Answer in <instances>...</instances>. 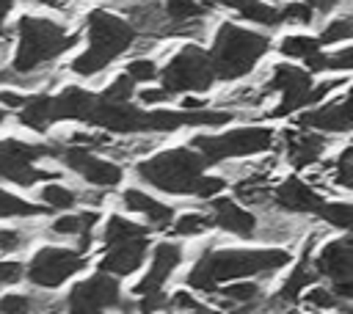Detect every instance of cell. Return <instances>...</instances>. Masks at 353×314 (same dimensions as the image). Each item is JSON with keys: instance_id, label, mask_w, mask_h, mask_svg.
<instances>
[{"instance_id": "cell-1", "label": "cell", "mask_w": 353, "mask_h": 314, "mask_svg": "<svg viewBox=\"0 0 353 314\" xmlns=\"http://www.w3.org/2000/svg\"><path fill=\"white\" fill-rule=\"evenodd\" d=\"M290 251L284 245L273 248H215V240L204 245L196 264L188 270L185 284L199 295H212L221 284L234 278L270 275L290 264Z\"/></svg>"}, {"instance_id": "cell-2", "label": "cell", "mask_w": 353, "mask_h": 314, "mask_svg": "<svg viewBox=\"0 0 353 314\" xmlns=\"http://www.w3.org/2000/svg\"><path fill=\"white\" fill-rule=\"evenodd\" d=\"M138 30L121 17L113 14L108 8H94L85 17V39L88 47L83 55H77L69 63V72L77 77H99L102 72L110 69V63L116 58H121L124 52H132L135 41H138Z\"/></svg>"}, {"instance_id": "cell-3", "label": "cell", "mask_w": 353, "mask_h": 314, "mask_svg": "<svg viewBox=\"0 0 353 314\" xmlns=\"http://www.w3.org/2000/svg\"><path fill=\"white\" fill-rule=\"evenodd\" d=\"M14 30L19 41H17V55L11 61V69L17 74L47 69L55 58H61L80 41L77 33H69L66 22L52 19L47 14H22Z\"/></svg>"}, {"instance_id": "cell-4", "label": "cell", "mask_w": 353, "mask_h": 314, "mask_svg": "<svg viewBox=\"0 0 353 314\" xmlns=\"http://www.w3.org/2000/svg\"><path fill=\"white\" fill-rule=\"evenodd\" d=\"M270 39L254 28H243L237 22H221L212 36V50L207 52L215 80L234 83L248 77L256 63L268 55Z\"/></svg>"}, {"instance_id": "cell-5", "label": "cell", "mask_w": 353, "mask_h": 314, "mask_svg": "<svg viewBox=\"0 0 353 314\" xmlns=\"http://www.w3.org/2000/svg\"><path fill=\"white\" fill-rule=\"evenodd\" d=\"M207 160L193 146H174L163 151H152L141 160H135V176L168 196H190V187L199 174H204Z\"/></svg>"}, {"instance_id": "cell-6", "label": "cell", "mask_w": 353, "mask_h": 314, "mask_svg": "<svg viewBox=\"0 0 353 314\" xmlns=\"http://www.w3.org/2000/svg\"><path fill=\"white\" fill-rule=\"evenodd\" d=\"M273 140L276 132L270 127H234L221 135H193L188 146H193L207 160V165H218L226 160H243L273 151Z\"/></svg>"}, {"instance_id": "cell-7", "label": "cell", "mask_w": 353, "mask_h": 314, "mask_svg": "<svg viewBox=\"0 0 353 314\" xmlns=\"http://www.w3.org/2000/svg\"><path fill=\"white\" fill-rule=\"evenodd\" d=\"M58 143H28L17 138L0 140V179L17 185V187H30L41 179H58L61 174L52 168H39V160H55Z\"/></svg>"}, {"instance_id": "cell-8", "label": "cell", "mask_w": 353, "mask_h": 314, "mask_svg": "<svg viewBox=\"0 0 353 314\" xmlns=\"http://www.w3.org/2000/svg\"><path fill=\"white\" fill-rule=\"evenodd\" d=\"M157 77L163 80V88L168 91V96L176 94H204L215 85V74L207 58V50H201L199 44H185L179 47L171 61L157 72Z\"/></svg>"}, {"instance_id": "cell-9", "label": "cell", "mask_w": 353, "mask_h": 314, "mask_svg": "<svg viewBox=\"0 0 353 314\" xmlns=\"http://www.w3.org/2000/svg\"><path fill=\"white\" fill-rule=\"evenodd\" d=\"M88 267V256L74 245H44L25 264V281L36 289L55 292L72 275Z\"/></svg>"}, {"instance_id": "cell-10", "label": "cell", "mask_w": 353, "mask_h": 314, "mask_svg": "<svg viewBox=\"0 0 353 314\" xmlns=\"http://www.w3.org/2000/svg\"><path fill=\"white\" fill-rule=\"evenodd\" d=\"M312 72L306 66H295L290 61H279L270 66L268 72V80L259 83L262 94L270 96V94H279V105L273 110H268L265 116L268 118H284V116H292L303 107L312 105L309 99V88H312Z\"/></svg>"}, {"instance_id": "cell-11", "label": "cell", "mask_w": 353, "mask_h": 314, "mask_svg": "<svg viewBox=\"0 0 353 314\" xmlns=\"http://www.w3.org/2000/svg\"><path fill=\"white\" fill-rule=\"evenodd\" d=\"M58 143V154L55 160L61 165H66L74 176H80L85 185L91 187H102V190H110V187H119L121 179H124V168L121 163L88 149V146H80V143Z\"/></svg>"}, {"instance_id": "cell-12", "label": "cell", "mask_w": 353, "mask_h": 314, "mask_svg": "<svg viewBox=\"0 0 353 314\" xmlns=\"http://www.w3.org/2000/svg\"><path fill=\"white\" fill-rule=\"evenodd\" d=\"M61 308L69 311H110V308H130L121 295V284L110 273H97L91 278L77 281L69 295L61 300Z\"/></svg>"}, {"instance_id": "cell-13", "label": "cell", "mask_w": 353, "mask_h": 314, "mask_svg": "<svg viewBox=\"0 0 353 314\" xmlns=\"http://www.w3.org/2000/svg\"><path fill=\"white\" fill-rule=\"evenodd\" d=\"M273 149L281 151V157L292 165V168H309V165H317L328 149V135L323 132H314V129H284L276 135L273 140Z\"/></svg>"}, {"instance_id": "cell-14", "label": "cell", "mask_w": 353, "mask_h": 314, "mask_svg": "<svg viewBox=\"0 0 353 314\" xmlns=\"http://www.w3.org/2000/svg\"><path fill=\"white\" fill-rule=\"evenodd\" d=\"M207 215H210V223L232 237H240V240H254V231H256V223H259V215L240 204L237 198H229V196H212L207 198Z\"/></svg>"}, {"instance_id": "cell-15", "label": "cell", "mask_w": 353, "mask_h": 314, "mask_svg": "<svg viewBox=\"0 0 353 314\" xmlns=\"http://www.w3.org/2000/svg\"><path fill=\"white\" fill-rule=\"evenodd\" d=\"M270 204L276 209L287 212V215L309 218L323 204V196H320V190L309 179H303V176H287L276 187H270Z\"/></svg>"}, {"instance_id": "cell-16", "label": "cell", "mask_w": 353, "mask_h": 314, "mask_svg": "<svg viewBox=\"0 0 353 314\" xmlns=\"http://www.w3.org/2000/svg\"><path fill=\"white\" fill-rule=\"evenodd\" d=\"M99 223V212L94 207H85L80 212L63 209V215H58L55 220H50V226L41 231L52 240H72L77 251L88 253L94 245V226Z\"/></svg>"}, {"instance_id": "cell-17", "label": "cell", "mask_w": 353, "mask_h": 314, "mask_svg": "<svg viewBox=\"0 0 353 314\" xmlns=\"http://www.w3.org/2000/svg\"><path fill=\"white\" fill-rule=\"evenodd\" d=\"M298 127L314 129L323 135H347L350 132V113H347V94L334 99H323L312 105V110L298 116Z\"/></svg>"}, {"instance_id": "cell-18", "label": "cell", "mask_w": 353, "mask_h": 314, "mask_svg": "<svg viewBox=\"0 0 353 314\" xmlns=\"http://www.w3.org/2000/svg\"><path fill=\"white\" fill-rule=\"evenodd\" d=\"M152 248V245H149ZM185 259V248L174 240H163L152 248V264H149V273L132 286L135 295H143V292H157V289H165L168 278L174 275V270L182 264Z\"/></svg>"}, {"instance_id": "cell-19", "label": "cell", "mask_w": 353, "mask_h": 314, "mask_svg": "<svg viewBox=\"0 0 353 314\" xmlns=\"http://www.w3.org/2000/svg\"><path fill=\"white\" fill-rule=\"evenodd\" d=\"M149 234L146 237H130V240H121V242H110L108 251L102 253L99 259V270L102 273H110L116 278L121 275H132L135 270H141V264L146 262V253H149Z\"/></svg>"}, {"instance_id": "cell-20", "label": "cell", "mask_w": 353, "mask_h": 314, "mask_svg": "<svg viewBox=\"0 0 353 314\" xmlns=\"http://www.w3.org/2000/svg\"><path fill=\"white\" fill-rule=\"evenodd\" d=\"M312 267L328 284H334V281H350L353 278V248H350V237L342 234V237L325 242L320 248V253L312 259Z\"/></svg>"}, {"instance_id": "cell-21", "label": "cell", "mask_w": 353, "mask_h": 314, "mask_svg": "<svg viewBox=\"0 0 353 314\" xmlns=\"http://www.w3.org/2000/svg\"><path fill=\"white\" fill-rule=\"evenodd\" d=\"M265 286L256 278H234L221 284L210 297H215L218 308H232V311H262L265 306Z\"/></svg>"}, {"instance_id": "cell-22", "label": "cell", "mask_w": 353, "mask_h": 314, "mask_svg": "<svg viewBox=\"0 0 353 314\" xmlns=\"http://www.w3.org/2000/svg\"><path fill=\"white\" fill-rule=\"evenodd\" d=\"M121 207H124V212L141 215L149 229H168L171 220H174V215H176L174 207L163 204L160 198L149 196V193L141 190V187H127V190H121Z\"/></svg>"}, {"instance_id": "cell-23", "label": "cell", "mask_w": 353, "mask_h": 314, "mask_svg": "<svg viewBox=\"0 0 353 314\" xmlns=\"http://www.w3.org/2000/svg\"><path fill=\"white\" fill-rule=\"evenodd\" d=\"M94 102H97V94L80 88V85H63L58 94H50L52 124L55 121H83L85 124Z\"/></svg>"}, {"instance_id": "cell-24", "label": "cell", "mask_w": 353, "mask_h": 314, "mask_svg": "<svg viewBox=\"0 0 353 314\" xmlns=\"http://www.w3.org/2000/svg\"><path fill=\"white\" fill-rule=\"evenodd\" d=\"M55 308H61V303H55V297L47 289L30 286L28 292H6V295H0V311H8V314L55 311Z\"/></svg>"}, {"instance_id": "cell-25", "label": "cell", "mask_w": 353, "mask_h": 314, "mask_svg": "<svg viewBox=\"0 0 353 314\" xmlns=\"http://www.w3.org/2000/svg\"><path fill=\"white\" fill-rule=\"evenodd\" d=\"M83 193H85V187H74V185H63V182H50V185H41L36 196H39V204L44 209L63 212V209L83 207Z\"/></svg>"}, {"instance_id": "cell-26", "label": "cell", "mask_w": 353, "mask_h": 314, "mask_svg": "<svg viewBox=\"0 0 353 314\" xmlns=\"http://www.w3.org/2000/svg\"><path fill=\"white\" fill-rule=\"evenodd\" d=\"M19 124L33 129V132H47L52 124V113H50V91H39L33 96L25 99V105L19 107Z\"/></svg>"}, {"instance_id": "cell-27", "label": "cell", "mask_w": 353, "mask_h": 314, "mask_svg": "<svg viewBox=\"0 0 353 314\" xmlns=\"http://www.w3.org/2000/svg\"><path fill=\"white\" fill-rule=\"evenodd\" d=\"M237 14V19H243V22H251V25H256V28H279L281 25V11H279V6H273V3H265V0H248V3H243L240 8H234Z\"/></svg>"}, {"instance_id": "cell-28", "label": "cell", "mask_w": 353, "mask_h": 314, "mask_svg": "<svg viewBox=\"0 0 353 314\" xmlns=\"http://www.w3.org/2000/svg\"><path fill=\"white\" fill-rule=\"evenodd\" d=\"M152 229L146 223H135L119 212H113L108 220H105V229H102V242L110 245V242H121V240H130V237H146Z\"/></svg>"}, {"instance_id": "cell-29", "label": "cell", "mask_w": 353, "mask_h": 314, "mask_svg": "<svg viewBox=\"0 0 353 314\" xmlns=\"http://www.w3.org/2000/svg\"><path fill=\"white\" fill-rule=\"evenodd\" d=\"M298 300H303V306L306 308H314V311H339V308L347 311L350 308V303L339 300L328 284H317V281L312 286H306Z\"/></svg>"}, {"instance_id": "cell-30", "label": "cell", "mask_w": 353, "mask_h": 314, "mask_svg": "<svg viewBox=\"0 0 353 314\" xmlns=\"http://www.w3.org/2000/svg\"><path fill=\"white\" fill-rule=\"evenodd\" d=\"M39 215H47L39 201H25V198L14 196L11 190L0 187V220H6V218L30 220V218H39Z\"/></svg>"}, {"instance_id": "cell-31", "label": "cell", "mask_w": 353, "mask_h": 314, "mask_svg": "<svg viewBox=\"0 0 353 314\" xmlns=\"http://www.w3.org/2000/svg\"><path fill=\"white\" fill-rule=\"evenodd\" d=\"M350 212H353V207H350L347 198H342V201H325V198H323V204L317 207L314 218H320L325 229L347 231V229H350Z\"/></svg>"}, {"instance_id": "cell-32", "label": "cell", "mask_w": 353, "mask_h": 314, "mask_svg": "<svg viewBox=\"0 0 353 314\" xmlns=\"http://www.w3.org/2000/svg\"><path fill=\"white\" fill-rule=\"evenodd\" d=\"M353 36V17L347 14V8L336 17H331V22H325L320 28V33L314 36L320 47H328V44H339V41H347Z\"/></svg>"}, {"instance_id": "cell-33", "label": "cell", "mask_w": 353, "mask_h": 314, "mask_svg": "<svg viewBox=\"0 0 353 314\" xmlns=\"http://www.w3.org/2000/svg\"><path fill=\"white\" fill-rule=\"evenodd\" d=\"M171 234L174 237H201L207 229H212L207 212H182L179 218L171 220Z\"/></svg>"}, {"instance_id": "cell-34", "label": "cell", "mask_w": 353, "mask_h": 314, "mask_svg": "<svg viewBox=\"0 0 353 314\" xmlns=\"http://www.w3.org/2000/svg\"><path fill=\"white\" fill-rule=\"evenodd\" d=\"M317 47H320L317 39H314V36H303V33H287V36H281V41H279V52H281L284 58H292V61H303V58L312 55Z\"/></svg>"}, {"instance_id": "cell-35", "label": "cell", "mask_w": 353, "mask_h": 314, "mask_svg": "<svg viewBox=\"0 0 353 314\" xmlns=\"http://www.w3.org/2000/svg\"><path fill=\"white\" fill-rule=\"evenodd\" d=\"M350 157H353V149H350V146H345V149L336 154V160H331V168H323V171L331 176V182H334L336 187H342L345 193L353 187V168H350Z\"/></svg>"}, {"instance_id": "cell-36", "label": "cell", "mask_w": 353, "mask_h": 314, "mask_svg": "<svg viewBox=\"0 0 353 314\" xmlns=\"http://www.w3.org/2000/svg\"><path fill=\"white\" fill-rule=\"evenodd\" d=\"M281 11V25H312L314 22V8L309 6V0H287L284 6H279Z\"/></svg>"}, {"instance_id": "cell-37", "label": "cell", "mask_w": 353, "mask_h": 314, "mask_svg": "<svg viewBox=\"0 0 353 314\" xmlns=\"http://www.w3.org/2000/svg\"><path fill=\"white\" fill-rule=\"evenodd\" d=\"M157 72H160V66H157V61L152 55H135L127 63V69H124V74L132 83H154L157 80Z\"/></svg>"}, {"instance_id": "cell-38", "label": "cell", "mask_w": 353, "mask_h": 314, "mask_svg": "<svg viewBox=\"0 0 353 314\" xmlns=\"http://www.w3.org/2000/svg\"><path fill=\"white\" fill-rule=\"evenodd\" d=\"M33 240V231L30 229H22V226H11V229H0V256L6 253H19L22 248H28Z\"/></svg>"}, {"instance_id": "cell-39", "label": "cell", "mask_w": 353, "mask_h": 314, "mask_svg": "<svg viewBox=\"0 0 353 314\" xmlns=\"http://www.w3.org/2000/svg\"><path fill=\"white\" fill-rule=\"evenodd\" d=\"M99 96L113 99V102H130V99L135 96V83H132L127 74H119V77H113V80L102 88Z\"/></svg>"}, {"instance_id": "cell-40", "label": "cell", "mask_w": 353, "mask_h": 314, "mask_svg": "<svg viewBox=\"0 0 353 314\" xmlns=\"http://www.w3.org/2000/svg\"><path fill=\"white\" fill-rule=\"evenodd\" d=\"M168 308H174V311H210V306L201 303V300L193 295L190 286L171 292V295H168Z\"/></svg>"}, {"instance_id": "cell-41", "label": "cell", "mask_w": 353, "mask_h": 314, "mask_svg": "<svg viewBox=\"0 0 353 314\" xmlns=\"http://www.w3.org/2000/svg\"><path fill=\"white\" fill-rule=\"evenodd\" d=\"M25 281V264L19 259H0V289Z\"/></svg>"}, {"instance_id": "cell-42", "label": "cell", "mask_w": 353, "mask_h": 314, "mask_svg": "<svg viewBox=\"0 0 353 314\" xmlns=\"http://www.w3.org/2000/svg\"><path fill=\"white\" fill-rule=\"evenodd\" d=\"M350 66H353V50L347 44L336 52H325V72H345L347 74Z\"/></svg>"}, {"instance_id": "cell-43", "label": "cell", "mask_w": 353, "mask_h": 314, "mask_svg": "<svg viewBox=\"0 0 353 314\" xmlns=\"http://www.w3.org/2000/svg\"><path fill=\"white\" fill-rule=\"evenodd\" d=\"M135 96H138V102H141L143 107H157V105H163V102L171 99L163 85H160V88H143V91H138Z\"/></svg>"}, {"instance_id": "cell-44", "label": "cell", "mask_w": 353, "mask_h": 314, "mask_svg": "<svg viewBox=\"0 0 353 314\" xmlns=\"http://www.w3.org/2000/svg\"><path fill=\"white\" fill-rule=\"evenodd\" d=\"M347 3L350 0H309V6L314 8V14H320V17H331L339 8H347Z\"/></svg>"}, {"instance_id": "cell-45", "label": "cell", "mask_w": 353, "mask_h": 314, "mask_svg": "<svg viewBox=\"0 0 353 314\" xmlns=\"http://www.w3.org/2000/svg\"><path fill=\"white\" fill-rule=\"evenodd\" d=\"M25 94H19V91H11V88H0V107L6 110H19L22 105H25Z\"/></svg>"}, {"instance_id": "cell-46", "label": "cell", "mask_w": 353, "mask_h": 314, "mask_svg": "<svg viewBox=\"0 0 353 314\" xmlns=\"http://www.w3.org/2000/svg\"><path fill=\"white\" fill-rule=\"evenodd\" d=\"M14 6H17V0H0V36L6 33V19H8Z\"/></svg>"}, {"instance_id": "cell-47", "label": "cell", "mask_w": 353, "mask_h": 314, "mask_svg": "<svg viewBox=\"0 0 353 314\" xmlns=\"http://www.w3.org/2000/svg\"><path fill=\"white\" fill-rule=\"evenodd\" d=\"M210 3H212V6H221V8H232V11H234V8H240V6H243V3H248V0H210Z\"/></svg>"}, {"instance_id": "cell-48", "label": "cell", "mask_w": 353, "mask_h": 314, "mask_svg": "<svg viewBox=\"0 0 353 314\" xmlns=\"http://www.w3.org/2000/svg\"><path fill=\"white\" fill-rule=\"evenodd\" d=\"M3 121H6V110L0 107V127H3Z\"/></svg>"}, {"instance_id": "cell-49", "label": "cell", "mask_w": 353, "mask_h": 314, "mask_svg": "<svg viewBox=\"0 0 353 314\" xmlns=\"http://www.w3.org/2000/svg\"><path fill=\"white\" fill-rule=\"evenodd\" d=\"M119 3H132V0H116V6H119Z\"/></svg>"}]
</instances>
